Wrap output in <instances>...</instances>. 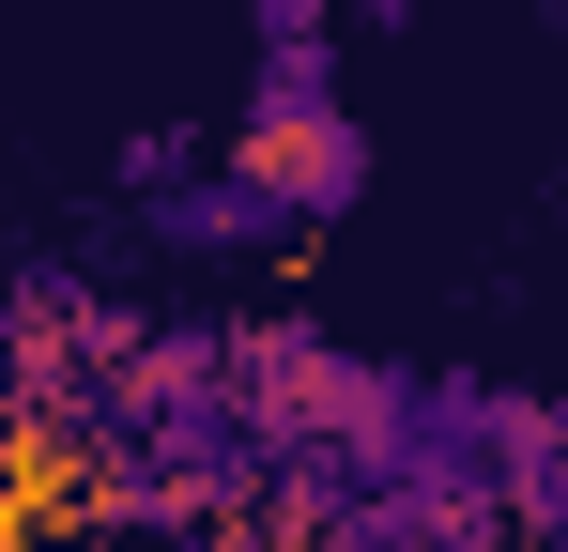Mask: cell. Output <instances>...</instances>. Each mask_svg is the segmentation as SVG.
<instances>
[{
  "label": "cell",
  "mask_w": 568,
  "mask_h": 552,
  "mask_svg": "<svg viewBox=\"0 0 568 552\" xmlns=\"http://www.w3.org/2000/svg\"><path fill=\"white\" fill-rule=\"evenodd\" d=\"M231 170L277 184V215H354V200H369V123H354L338 92H323V108H246Z\"/></svg>",
  "instance_id": "6da1fadb"
},
{
  "label": "cell",
  "mask_w": 568,
  "mask_h": 552,
  "mask_svg": "<svg viewBox=\"0 0 568 552\" xmlns=\"http://www.w3.org/2000/svg\"><path fill=\"white\" fill-rule=\"evenodd\" d=\"M262 231H292V215H277V184H246V170L154 184V246H262Z\"/></svg>",
  "instance_id": "7a4b0ae2"
},
{
  "label": "cell",
  "mask_w": 568,
  "mask_h": 552,
  "mask_svg": "<svg viewBox=\"0 0 568 552\" xmlns=\"http://www.w3.org/2000/svg\"><path fill=\"white\" fill-rule=\"evenodd\" d=\"M262 16H277V47H292V31H323V0H262Z\"/></svg>",
  "instance_id": "277c9868"
},
{
  "label": "cell",
  "mask_w": 568,
  "mask_h": 552,
  "mask_svg": "<svg viewBox=\"0 0 568 552\" xmlns=\"http://www.w3.org/2000/svg\"><path fill=\"white\" fill-rule=\"evenodd\" d=\"M538 16H554V31H568V0H538Z\"/></svg>",
  "instance_id": "8992f818"
},
{
  "label": "cell",
  "mask_w": 568,
  "mask_h": 552,
  "mask_svg": "<svg viewBox=\"0 0 568 552\" xmlns=\"http://www.w3.org/2000/svg\"><path fill=\"white\" fill-rule=\"evenodd\" d=\"M0 552H31V538H16V522H0Z\"/></svg>",
  "instance_id": "5b68a950"
},
{
  "label": "cell",
  "mask_w": 568,
  "mask_h": 552,
  "mask_svg": "<svg viewBox=\"0 0 568 552\" xmlns=\"http://www.w3.org/2000/svg\"><path fill=\"white\" fill-rule=\"evenodd\" d=\"M62 507H78V460L47 446V430H0V522H16V538H47Z\"/></svg>",
  "instance_id": "3957f363"
}]
</instances>
